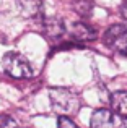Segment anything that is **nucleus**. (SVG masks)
<instances>
[{"mask_svg": "<svg viewBox=\"0 0 127 128\" xmlns=\"http://www.w3.org/2000/svg\"><path fill=\"white\" fill-rule=\"evenodd\" d=\"M49 99L52 109L60 114V117L75 115L80 110V97L69 88H52L49 91Z\"/></svg>", "mask_w": 127, "mask_h": 128, "instance_id": "nucleus-1", "label": "nucleus"}, {"mask_svg": "<svg viewBox=\"0 0 127 128\" xmlns=\"http://www.w3.org/2000/svg\"><path fill=\"white\" fill-rule=\"evenodd\" d=\"M2 66L5 73L12 78H29L33 75V68L29 60L18 52H7L2 58Z\"/></svg>", "mask_w": 127, "mask_h": 128, "instance_id": "nucleus-2", "label": "nucleus"}, {"mask_svg": "<svg viewBox=\"0 0 127 128\" xmlns=\"http://www.w3.org/2000/svg\"><path fill=\"white\" fill-rule=\"evenodd\" d=\"M104 46L114 50L119 55L127 57V26L125 24H112L106 29L103 36Z\"/></svg>", "mask_w": 127, "mask_h": 128, "instance_id": "nucleus-3", "label": "nucleus"}, {"mask_svg": "<svg viewBox=\"0 0 127 128\" xmlns=\"http://www.w3.org/2000/svg\"><path fill=\"white\" fill-rule=\"evenodd\" d=\"M42 32H44L46 38L52 39V41H57L65 34V24L60 18H44L42 20Z\"/></svg>", "mask_w": 127, "mask_h": 128, "instance_id": "nucleus-4", "label": "nucleus"}, {"mask_svg": "<svg viewBox=\"0 0 127 128\" xmlns=\"http://www.w3.org/2000/svg\"><path fill=\"white\" fill-rule=\"evenodd\" d=\"M70 36H72V39H75V41H78V42H90V41H93V39H96L98 32H96V29L93 28V26L86 24V23H83V21H78V23H73L72 24V28H70Z\"/></svg>", "mask_w": 127, "mask_h": 128, "instance_id": "nucleus-5", "label": "nucleus"}, {"mask_svg": "<svg viewBox=\"0 0 127 128\" xmlns=\"http://www.w3.org/2000/svg\"><path fill=\"white\" fill-rule=\"evenodd\" d=\"M91 128H116L114 125V115L109 109H98L93 112L91 122H90Z\"/></svg>", "mask_w": 127, "mask_h": 128, "instance_id": "nucleus-6", "label": "nucleus"}, {"mask_svg": "<svg viewBox=\"0 0 127 128\" xmlns=\"http://www.w3.org/2000/svg\"><path fill=\"white\" fill-rule=\"evenodd\" d=\"M16 6L25 18H36L42 12V0H16Z\"/></svg>", "mask_w": 127, "mask_h": 128, "instance_id": "nucleus-7", "label": "nucleus"}, {"mask_svg": "<svg viewBox=\"0 0 127 128\" xmlns=\"http://www.w3.org/2000/svg\"><path fill=\"white\" fill-rule=\"evenodd\" d=\"M111 109L117 115L127 118V91H116L111 96Z\"/></svg>", "mask_w": 127, "mask_h": 128, "instance_id": "nucleus-8", "label": "nucleus"}, {"mask_svg": "<svg viewBox=\"0 0 127 128\" xmlns=\"http://www.w3.org/2000/svg\"><path fill=\"white\" fill-rule=\"evenodd\" d=\"M91 8H93V5H91L90 0H78V2L75 3V10L80 16H90Z\"/></svg>", "mask_w": 127, "mask_h": 128, "instance_id": "nucleus-9", "label": "nucleus"}, {"mask_svg": "<svg viewBox=\"0 0 127 128\" xmlns=\"http://www.w3.org/2000/svg\"><path fill=\"white\" fill-rule=\"evenodd\" d=\"M0 128H20V125L8 115H0Z\"/></svg>", "mask_w": 127, "mask_h": 128, "instance_id": "nucleus-10", "label": "nucleus"}, {"mask_svg": "<svg viewBox=\"0 0 127 128\" xmlns=\"http://www.w3.org/2000/svg\"><path fill=\"white\" fill-rule=\"evenodd\" d=\"M57 128H78V126L75 125V122H73L70 117H59Z\"/></svg>", "mask_w": 127, "mask_h": 128, "instance_id": "nucleus-11", "label": "nucleus"}, {"mask_svg": "<svg viewBox=\"0 0 127 128\" xmlns=\"http://www.w3.org/2000/svg\"><path fill=\"white\" fill-rule=\"evenodd\" d=\"M121 15L127 21V0H124V3H122V6H121Z\"/></svg>", "mask_w": 127, "mask_h": 128, "instance_id": "nucleus-12", "label": "nucleus"}, {"mask_svg": "<svg viewBox=\"0 0 127 128\" xmlns=\"http://www.w3.org/2000/svg\"><path fill=\"white\" fill-rule=\"evenodd\" d=\"M122 128H127V118H124V123H122Z\"/></svg>", "mask_w": 127, "mask_h": 128, "instance_id": "nucleus-13", "label": "nucleus"}]
</instances>
